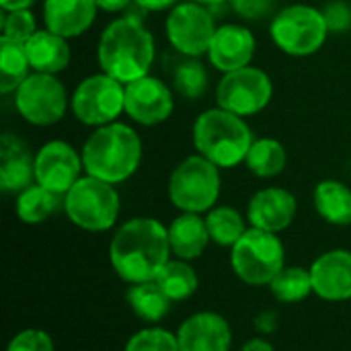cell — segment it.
Instances as JSON below:
<instances>
[{
	"label": "cell",
	"mask_w": 351,
	"mask_h": 351,
	"mask_svg": "<svg viewBox=\"0 0 351 351\" xmlns=\"http://www.w3.org/2000/svg\"><path fill=\"white\" fill-rule=\"evenodd\" d=\"M37 21L31 8H21V10H10L6 12L2 21V37L16 41V43H27L35 33H37Z\"/></svg>",
	"instance_id": "33"
},
{
	"label": "cell",
	"mask_w": 351,
	"mask_h": 351,
	"mask_svg": "<svg viewBox=\"0 0 351 351\" xmlns=\"http://www.w3.org/2000/svg\"><path fill=\"white\" fill-rule=\"evenodd\" d=\"M64 210L72 224L88 232L113 228L119 216V193L107 181L84 175L64 195Z\"/></svg>",
	"instance_id": "7"
},
{
	"label": "cell",
	"mask_w": 351,
	"mask_h": 351,
	"mask_svg": "<svg viewBox=\"0 0 351 351\" xmlns=\"http://www.w3.org/2000/svg\"><path fill=\"white\" fill-rule=\"evenodd\" d=\"M208 70L197 58H187L179 62L173 70V86L187 101L199 99L208 90Z\"/></svg>",
	"instance_id": "31"
},
{
	"label": "cell",
	"mask_w": 351,
	"mask_h": 351,
	"mask_svg": "<svg viewBox=\"0 0 351 351\" xmlns=\"http://www.w3.org/2000/svg\"><path fill=\"white\" fill-rule=\"evenodd\" d=\"M125 300H128L130 308L136 313V317H140L142 321H148V323H158L160 319H165L169 315L171 302H173L162 292V288L156 284V280L132 284V288L125 294Z\"/></svg>",
	"instance_id": "24"
},
{
	"label": "cell",
	"mask_w": 351,
	"mask_h": 351,
	"mask_svg": "<svg viewBox=\"0 0 351 351\" xmlns=\"http://www.w3.org/2000/svg\"><path fill=\"white\" fill-rule=\"evenodd\" d=\"M62 206V195L41 187L39 183L27 187L16 197V216L25 224H41Z\"/></svg>",
	"instance_id": "27"
},
{
	"label": "cell",
	"mask_w": 351,
	"mask_h": 351,
	"mask_svg": "<svg viewBox=\"0 0 351 351\" xmlns=\"http://www.w3.org/2000/svg\"><path fill=\"white\" fill-rule=\"evenodd\" d=\"M271 294L276 300L284 302V304H294L300 302L304 298H308V294L313 292V278H311V269H302V267H284L269 284Z\"/></svg>",
	"instance_id": "30"
},
{
	"label": "cell",
	"mask_w": 351,
	"mask_h": 351,
	"mask_svg": "<svg viewBox=\"0 0 351 351\" xmlns=\"http://www.w3.org/2000/svg\"><path fill=\"white\" fill-rule=\"evenodd\" d=\"M156 43L150 29L136 14H125L111 21L97 45L99 66L105 74L128 84L150 72Z\"/></svg>",
	"instance_id": "2"
},
{
	"label": "cell",
	"mask_w": 351,
	"mask_h": 351,
	"mask_svg": "<svg viewBox=\"0 0 351 351\" xmlns=\"http://www.w3.org/2000/svg\"><path fill=\"white\" fill-rule=\"evenodd\" d=\"M31 64L27 58L25 43L10 41L0 37V93L10 95L25 82L29 76Z\"/></svg>",
	"instance_id": "25"
},
{
	"label": "cell",
	"mask_w": 351,
	"mask_h": 351,
	"mask_svg": "<svg viewBox=\"0 0 351 351\" xmlns=\"http://www.w3.org/2000/svg\"><path fill=\"white\" fill-rule=\"evenodd\" d=\"M142 162V140L138 132L121 121H113L86 138L82 146V165L86 175L111 185L128 181Z\"/></svg>",
	"instance_id": "3"
},
{
	"label": "cell",
	"mask_w": 351,
	"mask_h": 351,
	"mask_svg": "<svg viewBox=\"0 0 351 351\" xmlns=\"http://www.w3.org/2000/svg\"><path fill=\"white\" fill-rule=\"evenodd\" d=\"M97 6L105 12H121L125 10L134 0H95Z\"/></svg>",
	"instance_id": "39"
},
{
	"label": "cell",
	"mask_w": 351,
	"mask_h": 351,
	"mask_svg": "<svg viewBox=\"0 0 351 351\" xmlns=\"http://www.w3.org/2000/svg\"><path fill=\"white\" fill-rule=\"evenodd\" d=\"M82 169V154L64 140H49L35 154V183L58 195L72 189Z\"/></svg>",
	"instance_id": "13"
},
{
	"label": "cell",
	"mask_w": 351,
	"mask_h": 351,
	"mask_svg": "<svg viewBox=\"0 0 351 351\" xmlns=\"http://www.w3.org/2000/svg\"><path fill=\"white\" fill-rule=\"evenodd\" d=\"M230 263L245 284H271V280L284 269V245L274 232L251 226L232 247Z\"/></svg>",
	"instance_id": "8"
},
{
	"label": "cell",
	"mask_w": 351,
	"mask_h": 351,
	"mask_svg": "<svg viewBox=\"0 0 351 351\" xmlns=\"http://www.w3.org/2000/svg\"><path fill=\"white\" fill-rule=\"evenodd\" d=\"M313 292L323 300L341 302L351 298V251L323 253L311 267Z\"/></svg>",
	"instance_id": "17"
},
{
	"label": "cell",
	"mask_w": 351,
	"mask_h": 351,
	"mask_svg": "<svg viewBox=\"0 0 351 351\" xmlns=\"http://www.w3.org/2000/svg\"><path fill=\"white\" fill-rule=\"evenodd\" d=\"M232 10L245 21H259L269 16L276 8V0H228Z\"/></svg>",
	"instance_id": "36"
},
{
	"label": "cell",
	"mask_w": 351,
	"mask_h": 351,
	"mask_svg": "<svg viewBox=\"0 0 351 351\" xmlns=\"http://www.w3.org/2000/svg\"><path fill=\"white\" fill-rule=\"evenodd\" d=\"M313 199L319 216L325 222L335 226L351 224V189L346 183L337 179H325L315 187Z\"/></svg>",
	"instance_id": "23"
},
{
	"label": "cell",
	"mask_w": 351,
	"mask_h": 351,
	"mask_svg": "<svg viewBox=\"0 0 351 351\" xmlns=\"http://www.w3.org/2000/svg\"><path fill=\"white\" fill-rule=\"evenodd\" d=\"M210 241L212 239H210L208 224H206V220L199 218V214L183 212L169 226L171 251L183 261L202 257V253L206 251Z\"/></svg>",
	"instance_id": "22"
},
{
	"label": "cell",
	"mask_w": 351,
	"mask_h": 351,
	"mask_svg": "<svg viewBox=\"0 0 351 351\" xmlns=\"http://www.w3.org/2000/svg\"><path fill=\"white\" fill-rule=\"evenodd\" d=\"M37 0H0V6L4 12L10 10H21V8H31Z\"/></svg>",
	"instance_id": "40"
},
{
	"label": "cell",
	"mask_w": 351,
	"mask_h": 351,
	"mask_svg": "<svg viewBox=\"0 0 351 351\" xmlns=\"http://www.w3.org/2000/svg\"><path fill=\"white\" fill-rule=\"evenodd\" d=\"M216 29L210 8L191 0L173 6L165 23L169 43L187 58L208 56Z\"/></svg>",
	"instance_id": "12"
},
{
	"label": "cell",
	"mask_w": 351,
	"mask_h": 351,
	"mask_svg": "<svg viewBox=\"0 0 351 351\" xmlns=\"http://www.w3.org/2000/svg\"><path fill=\"white\" fill-rule=\"evenodd\" d=\"M206 224L210 230V239L220 247H234L239 239L247 232L245 218L241 216V212L228 206L212 208L208 212Z\"/></svg>",
	"instance_id": "29"
},
{
	"label": "cell",
	"mask_w": 351,
	"mask_h": 351,
	"mask_svg": "<svg viewBox=\"0 0 351 351\" xmlns=\"http://www.w3.org/2000/svg\"><path fill=\"white\" fill-rule=\"evenodd\" d=\"M269 35L276 47L284 53L292 58H308L325 45L329 27L321 8L311 4H290L274 14Z\"/></svg>",
	"instance_id": "5"
},
{
	"label": "cell",
	"mask_w": 351,
	"mask_h": 351,
	"mask_svg": "<svg viewBox=\"0 0 351 351\" xmlns=\"http://www.w3.org/2000/svg\"><path fill=\"white\" fill-rule=\"evenodd\" d=\"M175 97L169 84L156 76H142L125 84V113L140 125H158L171 117Z\"/></svg>",
	"instance_id": "14"
},
{
	"label": "cell",
	"mask_w": 351,
	"mask_h": 351,
	"mask_svg": "<svg viewBox=\"0 0 351 351\" xmlns=\"http://www.w3.org/2000/svg\"><path fill=\"white\" fill-rule=\"evenodd\" d=\"M142 10L148 12H160V10H169L173 6L179 4V0H134Z\"/></svg>",
	"instance_id": "38"
},
{
	"label": "cell",
	"mask_w": 351,
	"mask_h": 351,
	"mask_svg": "<svg viewBox=\"0 0 351 351\" xmlns=\"http://www.w3.org/2000/svg\"><path fill=\"white\" fill-rule=\"evenodd\" d=\"M191 2H197V4H202V6H206V8H218V6H222L224 2H228V0H191Z\"/></svg>",
	"instance_id": "42"
},
{
	"label": "cell",
	"mask_w": 351,
	"mask_h": 351,
	"mask_svg": "<svg viewBox=\"0 0 351 351\" xmlns=\"http://www.w3.org/2000/svg\"><path fill=\"white\" fill-rule=\"evenodd\" d=\"M179 351H230V325L216 313L189 317L177 333Z\"/></svg>",
	"instance_id": "18"
},
{
	"label": "cell",
	"mask_w": 351,
	"mask_h": 351,
	"mask_svg": "<svg viewBox=\"0 0 351 351\" xmlns=\"http://www.w3.org/2000/svg\"><path fill=\"white\" fill-rule=\"evenodd\" d=\"M35 156L25 142L12 134H4L0 140V187L8 193H21L33 185Z\"/></svg>",
	"instance_id": "20"
},
{
	"label": "cell",
	"mask_w": 351,
	"mask_h": 351,
	"mask_svg": "<svg viewBox=\"0 0 351 351\" xmlns=\"http://www.w3.org/2000/svg\"><path fill=\"white\" fill-rule=\"evenodd\" d=\"M191 136L197 154L214 162L218 169H234L243 165L255 142L245 117L222 107H212L197 115Z\"/></svg>",
	"instance_id": "4"
},
{
	"label": "cell",
	"mask_w": 351,
	"mask_h": 351,
	"mask_svg": "<svg viewBox=\"0 0 351 351\" xmlns=\"http://www.w3.org/2000/svg\"><path fill=\"white\" fill-rule=\"evenodd\" d=\"M74 117L90 128H101L117 121L125 111V84L101 72L78 82L70 97Z\"/></svg>",
	"instance_id": "9"
},
{
	"label": "cell",
	"mask_w": 351,
	"mask_h": 351,
	"mask_svg": "<svg viewBox=\"0 0 351 351\" xmlns=\"http://www.w3.org/2000/svg\"><path fill=\"white\" fill-rule=\"evenodd\" d=\"M220 169L202 154H191L171 173L169 197L177 210L202 214L214 208L220 197Z\"/></svg>",
	"instance_id": "6"
},
{
	"label": "cell",
	"mask_w": 351,
	"mask_h": 351,
	"mask_svg": "<svg viewBox=\"0 0 351 351\" xmlns=\"http://www.w3.org/2000/svg\"><path fill=\"white\" fill-rule=\"evenodd\" d=\"M274 97V82L267 72L255 66H245L232 72H226L216 88L218 107L241 115L251 117L261 113Z\"/></svg>",
	"instance_id": "11"
},
{
	"label": "cell",
	"mask_w": 351,
	"mask_h": 351,
	"mask_svg": "<svg viewBox=\"0 0 351 351\" xmlns=\"http://www.w3.org/2000/svg\"><path fill=\"white\" fill-rule=\"evenodd\" d=\"M169 228L154 218H132L121 224L109 245V261L128 284L152 282L171 261Z\"/></svg>",
	"instance_id": "1"
},
{
	"label": "cell",
	"mask_w": 351,
	"mask_h": 351,
	"mask_svg": "<svg viewBox=\"0 0 351 351\" xmlns=\"http://www.w3.org/2000/svg\"><path fill=\"white\" fill-rule=\"evenodd\" d=\"M156 284L162 288V292L173 300V302H181V300H187L191 298L195 292H197V276L193 271V267L189 263H185L183 259L179 261H169L158 278H156Z\"/></svg>",
	"instance_id": "28"
},
{
	"label": "cell",
	"mask_w": 351,
	"mask_h": 351,
	"mask_svg": "<svg viewBox=\"0 0 351 351\" xmlns=\"http://www.w3.org/2000/svg\"><path fill=\"white\" fill-rule=\"evenodd\" d=\"M329 33H348L351 31V4L348 0H331L323 8Z\"/></svg>",
	"instance_id": "35"
},
{
	"label": "cell",
	"mask_w": 351,
	"mask_h": 351,
	"mask_svg": "<svg viewBox=\"0 0 351 351\" xmlns=\"http://www.w3.org/2000/svg\"><path fill=\"white\" fill-rule=\"evenodd\" d=\"M245 165L255 177L271 179V177H278L286 169L288 154H286V148L280 140L259 138L251 144V150L247 154Z\"/></svg>",
	"instance_id": "26"
},
{
	"label": "cell",
	"mask_w": 351,
	"mask_h": 351,
	"mask_svg": "<svg viewBox=\"0 0 351 351\" xmlns=\"http://www.w3.org/2000/svg\"><path fill=\"white\" fill-rule=\"evenodd\" d=\"M243 351H276L274 350V346L269 343V341H265V339H251V341H247L245 346H243Z\"/></svg>",
	"instance_id": "41"
},
{
	"label": "cell",
	"mask_w": 351,
	"mask_h": 351,
	"mask_svg": "<svg viewBox=\"0 0 351 351\" xmlns=\"http://www.w3.org/2000/svg\"><path fill=\"white\" fill-rule=\"evenodd\" d=\"M125 351H179L177 335L165 329H142L130 337Z\"/></svg>",
	"instance_id": "32"
},
{
	"label": "cell",
	"mask_w": 351,
	"mask_h": 351,
	"mask_svg": "<svg viewBox=\"0 0 351 351\" xmlns=\"http://www.w3.org/2000/svg\"><path fill=\"white\" fill-rule=\"evenodd\" d=\"M296 216V197L284 187H265L257 191L247 208V218L253 228L267 232L286 230Z\"/></svg>",
	"instance_id": "16"
},
{
	"label": "cell",
	"mask_w": 351,
	"mask_h": 351,
	"mask_svg": "<svg viewBox=\"0 0 351 351\" xmlns=\"http://www.w3.org/2000/svg\"><path fill=\"white\" fill-rule=\"evenodd\" d=\"M70 105L68 90L56 74L33 72L14 93V107L19 115L37 128L58 123Z\"/></svg>",
	"instance_id": "10"
},
{
	"label": "cell",
	"mask_w": 351,
	"mask_h": 351,
	"mask_svg": "<svg viewBox=\"0 0 351 351\" xmlns=\"http://www.w3.org/2000/svg\"><path fill=\"white\" fill-rule=\"evenodd\" d=\"M25 49L33 72L58 76L62 70L70 66L72 53H70L68 39L58 33H51L49 29H39L25 43Z\"/></svg>",
	"instance_id": "21"
},
{
	"label": "cell",
	"mask_w": 351,
	"mask_h": 351,
	"mask_svg": "<svg viewBox=\"0 0 351 351\" xmlns=\"http://www.w3.org/2000/svg\"><path fill=\"white\" fill-rule=\"evenodd\" d=\"M97 8L99 6L95 0H45L43 25L51 33L72 39L90 29Z\"/></svg>",
	"instance_id": "19"
},
{
	"label": "cell",
	"mask_w": 351,
	"mask_h": 351,
	"mask_svg": "<svg viewBox=\"0 0 351 351\" xmlns=\"http://www.w3.org/2000/svg\"><path fill=\"white\" fill-rule=\"evenodd\" d=\"M255 47H257L255 35L245 25L226 23L216 29V35L208 49V60L216 70L226 74L251 66Z\"/></svg>",
	"instance_id": "15"
},
{
	"label": "cell",
	"mask_w": 351,
	"mask_h": 351,
	"mask_svg": "<svg viewBox=\"0 0 351 351\" xmlns=\"http://www.w3.org/2000/svg\"><path fill=\"white\" fill-rule=\"evenodd\" d=\"M255 329L263 335H269L278 329V315L274 311H265L255 319Z\"/></svg>",
	"instance_id": "37"
},
{
	"label": "cell",
	"mask_w": 351,
	"mask_h": 351,
	"mask_svg": "<svg viewBox=\"0 0 351 351\" xmlns=\"http://www.w3.org/2000/svg\"><path fill=\"white\" fill-rule=\"evenodd\" d=\"M6 351H53V341L45 331L25 329L12 337Z\"/></svg>",
	"instance_id": "34"
}]
</instances>
